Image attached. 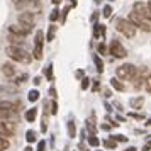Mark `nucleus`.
<instances>
[{"mask_svg": "<svg viewBox=\"0 0 151 151\" xmlns=\"http://www.w3.org/2000/svg\"><path fill=\"white\" fill-rule=\"evenodd\" d=\"M143 104H144L143 97H134V99H131V100H129L131 109H141V107H143Z\"/></svg>", "mask_w": 151, "mask_h": 151, "instance_id": "aec40b11", "label": "nucleus"}, {"mask_svg": "<svg viewBox=\"0 0 151 151\" xmlns=\"http://www.w3.org/2000/svg\"><path fill=\"white\" fill-rule=\"evenodd\" d=\"M127 117H132V119H136V121H143L144 119V114H137V112H129Z\"/></svg>", "mask_w": 151, "mask_h": 151, "instance_id": "72a5a7b5", "label": "nucleus"}, {"mask_svg": "<svg viewBox=\"0 0 151 151\" xmlns=\"http://www.w3.org/2000/svg\"><path fill=\"white\" fill-rule=\"evenodd\" d=\"M42 46H44V32L37 31L36 37H34V51H32L36 60H41L42 58Z\"/></svg>", "mask_w": 151, "mask_h": 151, "instance_id": "39448f33", "label": "nucleus"}, {"mask_svg": "<svg viewBox=\"0 0 151 151\" xmlns=\"http://www.w3.org/2000/svg\"><path fill=\"white\" fill-rule=\"evenodd\" d=\"M148 70L146 68H141V70H137V73L136 76L132 78V85H134V88L136 90H141L143 87H146V80H148Z\"/></svg>", "mask_w": 151, "mask_h": 151, "instance_id": "0eeeda50", "label": "nucleus"}, {"mask_svg": "<svg viewBox=\"0 0 151 151\" xmlns=\"http://www.w3.org/2000/svg\"><path fill=\"white\" fill-rule=\"evenodd\" d=\"M37 151H46V141H39L37 143Z\"/></svg>", "mask_w": 151, "mask_h": 151, "instance_id": "79ce46f5", "label": "nucleus"}, {"mask_svg": "<svg viewBox=\"0 0 151 151\" xmlns=\"http://www.w3.org/2000/svg\"><path fill=\"white\" fill-rule=\"evenodd\" d=\"M32 82H34V85H39V83H41V78H39V76H36Z\"/></svg>", "mask_w": 151, "mask_h": 151, "instance_id": "603ef678", "label": "nucleus"}, {"mask_svg": "<svg viewBox=\"0 0 151 151\" xmlns=\"http://www.w3.org/2000/svg\"><path fill=\"white\" fill-rule=\"evenodd\" d=\"M148 7H150V9H151V0H150V2H148Z\"/></svg>", "mask_w": 151, "mask_h": 151, "instance_id": "680f3d73", "label": "nucleus"}, {"mask_svg": "<svg viewBox=\"0 0 151 151\" xmlns=\"http://www.w3.org/2000/svg\"><path fill=\"white\" fill-rule=\"evenodd\" d=\"M88 144L95 148V146H99V144H100V139H99L95 134H92V136H88Z\"/></svg>", "mask_w": 151, "mask_h": 151, "instance_id": "c756f323", "label": "nucleus"}, {"mask_svg": "<svg viewBox=\"0 0 151 151\" xmlns=\"http://www.w3.org/2000/svg\"><path fill=\"white\" fill-rule=\"evenodd\" d=\"M92 82H93V85H92V90L97 93V92H99V87H100V82H99L97 78H95V80H92Z\"/></svg>", "mask_w": 151, "mask_h": 151, "instance_id": "a19ab883", "label": "nucleus"}, {"mask_svg": "<svg viewBox=\"0 0 151 151\" xmlns=\"http://www.w3.org/2000/svg\"><path fill=\"white\" fill-rule=\"evenodd\" d=\"M146 90H148V93H151V73L148 75V80H146Z\"/></svg>", "mask_w": 151, "mask_h": 151, "instance_id": "37998d69", "label": "nucleus"}, {"mask_svg": "<svg viewBox=\"0 0 151 151\" xmlns=\"http://www.w3.org/2000/svg\"><path fill=\"white\" fill-rule=\"evenodd\" d=\"M104 34H105V26L104 24H95L93 26V37L100 39V37H104Z\"/></svg>", "mask_w": 151, "mask_h": 151, "instance_id": "a211bd4d", "label": "nucleus"}, {"mask_svg": "<svg viewBox=\"0 0 151 151\" xmlns=\"http://www.w3.org/2000/svg\"><path fill=\"white\" fill-rule=\"evenodd\" d=\"M9 141L5 139V137H0V151H5V150H9Z\"/></svg>", "mask_w": 151, "mask_h": 151, "instance_id": "2f4dec72", "label": "nucleus"}, {"mask_svg": "<svg viewBox=\"0 0 151 151\" xmlns=\"http://www.w3.org/2000/svg\"><path fill=\"white\" fill-rule=\"evenodd\" d=\"M104 146H105L107 150H116L117 148V141L116 139H112V137H110V139H105V141H104Z\"/></svg>", "mask_w": 151, "mask_h": 151, "instance_id": "bb28decb", "label": "nucleus"}, {"mask_svg": "<svg viewBox=\"0 0 151 151\" xmlns=\"http://www.w3.org/2000/svg\"><path fill=\"white\" fill-rule=\"evenodd\" d=\"M42 73L46 75V78H48L49 82H53V80H55V76H53V65H51V63L48 65V68L42 70Z\"/></svg>", "mask_w": 151, "mask_h": 151, "instance_id": "b1692460", "label": "nucleus"}, {"mask_svg": "<svg viewBox=\"0 0 151 151\" xmlns=\"http://www.w3.org/2000/svg\"><path fill=\"white\" fill-rule=\"evenodd\" d=\"M37 2H39V0H37Z\"/></svg>", "mask_w": 151, "mask_h": 151, "instance_id": "338daca9", "label": "nucleus"}, {"mask_svg": "<svg viewBox=\"0 0 151 151\" xmlns=\"http://www.w3.org/2000/svg\"><path fill=\"white\" fill-rule=\"evenodd\" d=\"M49 19H51V22H56L58 19H60V10H58V9H55V10L51 12V15H49Z\"/></svg>", "mask_w": 151, "mask_h": 151, "instance_id": "f704fd0d", "label": "nucleus"}, {"mask_svg": "<svg viewBox=\"0 0 151 151\" xmlns=\"http://www.w3.org/2000/svg\"><path fill=\"white\" fill-rule=\"evenodd\" d=\"M104 17H105V19H109L110 15H112V7H110V5H105V7H104Z\"/></svg>", "mask_w": 151, "mask_h": 151, "instance_id": "e433bc0d", "label": "nucleus"}, {"mask_svg": "<svg viewBox=\"0 0 151 151\" xmlns=\"http://www.w3.org/2000/svg\"><path fill=\"white\" fill-rule=\"evenodd\" d=\"M68 136L71 137V139L76 136V126H75L73 121H68Z\"/></svg>", "mask_w": 151, "mask_h": 151, "instance_id": "a878e982", "label": "nucleus"}, {"mask_svg": "<svg viewBox=\"0 0 151 151\" xmlns=\"http://www.w3.org/2000/svg\"><path fill=\"white\" fill-rule=\"evenodd\" d=\"M55 34H56V26H55V24H51L49 29H48V34H46V41L51 42L53 39H55Z\"/></svg>", "mask_w": 151, "mask_h": 151, "instance_id": "4be33fe9", "label": "nucleus"}, {"mask_svg": "<svg viewBox=\"0 0 151 151\" xmlns=\"http://www.w3.org/2000/svg\"><path fill=\"white\" fill-rule=\"evenodd\" d=\"M71 7H76V0H71Z\"/></svg>", "mask_w": 151, "mask_h": 151, "instance_id": "13d9d810", "label": "nucleus"}, {"mask_svg": "<svg viewBox=\"0 0 151 151\" xmlns=\"http://www.w3.org/2000/svg\"><path fill=\"white\" fill-rule=\"evenodd\" d=\"M26 121H27V122H34L36 121V117H37V109H36V107H32V109H29L27 112H26Z\"/></svg>", "mask_w": 151, "mask_h": 151, "instance_id": "412c9836", "label": "nucleus"}, {"mask_svg": "<svg viewBox=\"0 0 151 151\" xmlns=\"http://www.w3.org/2000/svg\"><path fill=\"white\" fill-rule=\"evenodd\" d=\"M93 2H95V4H100V2H102V0H93Z\"/></svg>", "mask_w": 151, "mask_h": 151, "instance_id": "052dcab7", "label": "nucleus"}, {"mask_svg": "<svg viewBox=\"0 0 151 151\" xmlns=\"http://www.w3.org/2000/svg\"><path fill=\"white\" fill-rule=\"evenodd\" d=\"M90 82H92V80H90L88 76H83L82 78V90H87L90 87Z\"/></svg>", "mask_w": 151, "mask_h": 151, "instance_id": "473e14b6", "label": "nucleus"}, {"mask_svg": "<svg viewBox=\"0 0 151 151\" xmlns=\"http://www.w3.org/2000/svg\"><path fill=\"white\" fill-rule=\"evenodd\" d=\"M104 97H105V99L112 97V92H110V90H105V92H104Z\"/></svg>", "mask_w": 151, "mask_h": 151, "instance_id": "8fccbe9b", "label": "nucleus"}, {"mask_svg": "<svg viewBox=\"0 0 151 151\" xmlns=\"http://www.w3.org/2000/svg\"><path fill=\"white\" fill-rule=\"evenodd\" d=\"M9 41L12 44H17V46H22L24 44V36L14 34V32H9Z\"/></svg>", "mask_w": 151, "mask_h": 151, "instance_id": "6ab92c4d", "label": "nucleus"}, {"mask_svg": "<svg viewBox=\"0 0 151 151\" xmlns=\"http://www.w3.org/2000/svg\"><path fill=\"white\" fill-rule=\"evenodd\" d=\"M27 99H29V102H37L39 100V92L37 90H31L27 93Z\"/></svg>", "mask_w": 151, "mask_h": 151, "instance_id": "cd10ccee", "label": "nucleus"}, {"mask_svg": "<svg viewBox=\"0 0 151 151\" xmlns=\"http://www.w3.org/2000/svg\"><path fill=\"white\" fill-rule=\"evenodd\" d=\"M110 2H114V0H110Z\"/></svg>", "mask_w": 151, "mask_h": 151, "instance_id": "e2e57ef3", "label": "nucleus"}, {"mask_svg": "<svg viewBox=\"0 0 151 151\" xmlns=\"http://www.w3.org/2000/svg\"><path fill=\"white\" fill-rule=\"evenodd\" d=\"M15 117V112H10V110H2L0 109V121H7V119H12Z\"/></svg>", "mask_w": 151, "mask_h": 151, "instance_id": "5701e85b", "label": "nucleus"}, {"mask_svg": "<svg viewBox=\"0 0 151 151\" xmlns=\"http://www.w3.org/2000/svg\"><path fill=\"white\" fill-rule=\"evenodd\" d=\"M97 19H99V12H93V15H92V22H97Z\"/></svg>", "mask_w": 151, "mask_h": 151, "instance_id": "3c124183", "label": "nucleus"}, {"mask_svg": "<svg viewBox=\"0 0 151 151\" xmlns=\"http://www.w3.org/2000/svg\"><path fill=\"white\" fill-rule=\"evenodd\" d=\"M0 109H2V110H10V112H15V114H19V110H21V102L0 100Z\"/></svg>", "mask_w": 151, "mask_h": 151, "instance_id": "f8f14e48", "label": "nucleus"}, {"mask_svg": "<svg viewBox=\"0 0 151 151\" xmlns=\"http://www.w3.org/2000/svg\"><path fill=\"white\" fill-rule=\"evenodd\" d=\"M114 105H116V107H117V110H124V109H122V105H121V104H119V102H114Z\"/></svg>", "mask_w": 151, "mask_h": 151, "instance_id": "864d4df0", "label": "nucleus"}, {"mask_svg": "<svg viewBox=\"0 0 151 151\" xmlns=\"http://www.w3.org/2000/svg\"><path fill=\"white\" fill-rule=\"evenodd\" d=\"M124 151H136V148H134V146H129L127 150H124Z\"/></svg>", "mask_w": 151, "mask_h": 151, "instance_id": "5fc2aeb1", "label": "nucleus"}, {"mask_svg": "<svg viewBox=\"0 0 151 151\" xmlns=\"http://www.w3.org/2000/svg\"><path fill=\"white\" fill-rule=\"evenodd\" d=\"M132 10H134L137 15H141V17H144L146 21H150V22H151V9L148 7V4H143V2H136V4H134V7H132Z\"/></svg>", "mask_w": 151, "mask_h": 151, "instance_id": "1a4fd4ad", "label": "nucleus"}, {"mask_svg": "<svg viewBox=\"0 0 151 151\" xmlns=\"http://www.w3.org/2000/svg\"><path fill=\"white\" fill-rule=\"evenodd\" d=\"M97 49H99V53H100V55H105V53H107V48H105V44H104L102 41L99 42V46H97Z\"/></svg>", "mask_w": 151, "mask_h": 151, "instance_id": "58836bf2", "label": "nucleus"}, {"mask_svg": "<svg viewBox=\"0 0 151 151\" xmlns=\"http://www.w3.org/2000/svg\"><path fill=\"white\" fill-rule=\"evenodd\" d=\"M110 87L117 92H124L126 90V85L121 82V78H110Z\"/></svg>", "mask_w": 151, "mask_h": 151, "instance_id": "f3484780", "label": "nucleus"}, {"mask_svg": "<svg viewBox=\"0 0 151 151\" xmlns=\"http://www.w3.org/2000/svg\"><path fill=\"white\" fill-rule=\"evenodd\" d=\"M68 12H70V7L63 9V12H61V24H65V22H66V15H68Z\"/></svg>", "mask_w": 151, "mask_h": 151, "instance_id": "4c0bfd02", "label": "nucleus"}, {"mask_svg": "<svg viewBox=\"0 0 151 151\" xmlns=\"http://www.w3.org/2000/svg\"><path fill=\"white\" fill-rule=\"evenodd\" d=\"M36 139H37V137H36V132L32 129H29L27 132H26V141H27V143H36Z\"/></svg>", "mask_w": 151, "mask_h": 151, "instance_id": "c85d7f7f", "label": "nucleus"}, {"mask_svg": "<svg viewBox=\"0 0 151 151\" xmlns=\"http://www.w3.org/2000/svg\"><path fill=\"white\" fill-rule=\"evenodd\" d=\"M19 22L21 24H29V26H34L36 24V15L31 12V10H26L19 15Z\"/></svg>", "mask_w": 151, "mask_h": 151, "instance_id": "ddd939ff", "label": "nucleus"}, {"mask_svg": "<svg viewBox=\"0 0 151 151\" xmlns=\"http://www.w3.org/2000/svg\"><path fill=\"white\" fill-rule=\"evenodd\" d=\"M31 31H32V26L21 24V22H19V26H10L9 27V32H14V34H19V36H27L31 34Z\"/></svg>", "mask_w": 151, "mask_h": 151, "instance_id": "9b49d317", "label": "nucleus"}, {"mask_svg": "<svg viewBox=\"0 0 151 151\" xmlns=\"http://www.w3.org/2000/svg\"><path fill=\"white\" fill-rule=\"evenodd\" d=\"M49 95L53 97V99H56V88H55V87H51V88H49Z\"/></svg>", "mask_w": 151, "mask_h": 151, "instance_id": "49530a36", "label": "nucleus"}, {"mask_svg": "<svg viewBox=\"0 0 151 151\" xmlns=\"http://www.w3.org/2000/svg\"><path fill=\"white\" fill-rule=\"evenodd\" d=\"M26 80H27V75H26V73H22L21 76H15V78H14V83H15V85H21V83H24Z\"/></svg>", "mask_w": 151, "mask_h": 151, "instance_id": "7c9ffc66", "label": "nucleus"}, {"mask_svg": "<svg viewBox=\"0 0 151 151\" xmlns=\"http://www.w3.org/2000/svg\"><path fill=\"white\" fill-rule=\"evenodd\" d=\"M110 127H112L110 124H100V129H104V131H109Z\"/></svg>", "mask_w": 151, "mask_h": 151, "instance_id": "de8ad7c7", "label": "nucleus"}, {"mask_svg": "<svg viewBox=\"0 0 151 151\" xmlns=\"http://www.w3.org/2000/svg\"><path fill=\"white\" fill-rule=\"evenodd\" d=\"M51 114H53V116H56V114H58V102H56V100H53V102H51Z\"/></svg>", "mask_w": 151, "mask_h": 151, "instance_id": "ea45409f", "label": "nucleus"}, {"mask_svg": "<svg viewBox=\"0 0 151 151\" xmlns=\"http://www.w3.org/2000/svg\"><path fill=\"white\" fill-rule=\"evenodd\" d=\"M2 73L5 76H9V78H14L17 75V68H15L14 63H4L2 65Z\"/></svg>", "mask_w": 151, "mask_h": 151, "instance_id": "2eb2a0df", "label": "nucleus"}, {"mask_svg": "<svg viewBox=\"0 0 151 151\" xmlns=\"http://www.w3.org/2000/svg\"><path fill=\"white\" fill-rule=\"evenodd\" d=\"M109 53L112 56H116V58H126V56H127L126 48H124L122 44H121V41H117V39H112V41H110Z\"/></svg>", "mask_w": 151, "mask_h": 151, "instance_id": "423d86ee", "label": "nucleus"}, {"mask_svg": "<svg viewBox=\"0 0 151 151\" xmlns=\"http://www.w3.org/2000/svg\"><path fill=\"white\" fill-rule=\"evenodd\" d=\"M75 76H76V78H78V80H82L83 76H85V71H83V70H76Z\"/></svg>", "mask_w": 151, "mask_h": 151, "instance_id": "c03bdc74", "label": "nucleus"}, {"mask_svg": "<svg viewBox=\"0 0 151 151\" xmlns=\"http://www.w3.org/2000/svg\"><path fill=\"white\" fill-rule=\"evenodd\" d=\"M85 151H88V150H85Z\"/></svg>", "mask_w": 151, "mask_h": 151, "instance_id": "0e129e2a", "label": "nucleus"}, {"mask_svg": "<svg viewBox=\"0 0 151 151\" xmlns=\"http://www.w3.org/2000/svg\"><path fill=\"white\" fill-rule=\"evenodd\" d=\"M144 124H146V126H151V117H150V119H148V121H146Z\"/></svg>", "mask_w": 151, "mask_h": 151, "instance_id": "4d7b16f0", "label": "nucleus"}, {"mask_svg": "<svg viewBox=\"0 0 151 151\" xmlns=\"http://www.w3.org/2000/svg\"><path fill=\"white\" fill-rule=\"evenodd\" d=\"M85 129L88 131L90 134H95L97 132V116L93 114V112H92L90 117L85 121Z\"/></svg>", "mask_w": 151, "mask_h": 151, "instance_id": "4468645a", "label": "nucleus"}, {"mask_svg": "<svg viewBox=\"0 0 151 151\" xmlns=\"http://www.w3.org/2000/svg\"><path fill=\"white\" fill-rule=\"evenodd\" d=\"M5 53L9 55L10 60L19 61V63H31V60H32V56L29 55L22 46H17V44H10V46L5 49Z\"/></svg>", "mask_w": 151, "mask_h": 151, "instance_id": "f257e3e1", "label": "nucleus"}, {"mask_svg": "<svg viewBox=\"0 0 151 151\" xmlns=\"http://www.w3.org/2000/svg\"><path fill=\"white\" fill-rule=\"evenodd\" d=\"M93 61H95L97 71H99V73H102V71H104V61L100 60V56H99V55H93Z\"/></svg>", "mask_w": 151, "mask_h": 151, "instance_id": "393cba45", "label": "nucleus"}, {"mask_svg": "<svg viewBox=\"0 0 151 151\" xmlns=\"http://www.w3.org/2000/svg\"><path fill=\"white\" fill-rule=\"evenodd\" d=\"M116 73H117V78H121V80H132L137 73V68L131 63H124L116 70Z\"/></svg>", "mask_w": 151, "mask_h": 151, "instance_id": "f03ea898", "label": "nucleus"}, {"mask_svg": "<svg viewBox=\"0 0 151 151\" xmlns=\"http://www.w3.org/2000/svg\"><path fill=\"white\" fill-rule=\"evenodd\" d=\"M15 134V122L14 121H2L0 122V136L12 137Z\"/></svg>", "mask_w": 151, "mask_h": 151, "instance_id": "6e6552de", "label": "nucleus"}, {"mask_svg": "<svg viewBox=\"0 0 151 151\" xmlns=\"http://www.w3.org/2000/svg\"><path fill=\"white\" fill-rule=\"evenodd\" d=\"M61 2H63V0H53V4H55V5H60Z\"/></svg>", "mask_w": 151, "mask_h": 151, "instance_id": "6e6d98bb", "label": "nucleus"}, {"mask_svg": "<svg viewBox=\"0 0 151 151\" xmlns=\"http://www.w3.org/2000/svg\"><path fill=\"white\" fill-rule=\"evenodd\" d=\"M143 151H151V139H150V141H148V143H146V144L143 146Z\"/></svg>", "mask_w": 151, "mask_h": 151, "instance_id": "a18cd8bd", "label": "nucleus"}, {"mask_svg": "<svg viewBox=\"0 0 151 151\" xmlns=\"http://www.w3.org/2000/svg\"><path fill=\"white\" fill-rule=\"evenodd\" d=\"M99 151H102V150H99Z\"/></svg>", "mask_w": 151, "mask_h": 151, "instance_id": "69168bd1", "label": "nucleus"}, {"mask_svg": "<svg viewBox=\"0 0 151 151\" xmlns=\"http://www.w3.org/2000/svg\"><path fill=\"white\" fill-rule=\"evenodd\" d=\"M112 139H116L117 143H126L127 141V136H122V134H116V136H110Z\"/></svg>", "mask_w": 151, "mask_h": 151, "instance_id": "c9c22d12", "label": "nucleus"}, {"mask_svg": "<svg viewBox=\"0 0 151 151\" xmlns=\"http://www.w3.org/2000/svg\"><path fill=\"white\" fill-rule=\"evenodd\" d=\"M104 107H105V110H107V112H112V110H114V109H112V105H110V104H107V102L104 104Z\"/></svg>", "mask_w": 151, "mask_h": 151, "instance_id": "09e8293b", "label": "nucleus"}, {"mask_svg": "<svg viewBox=\"0 0 151 151\" xmlns=\"http://www.w3.org/2000/svg\"><path fill=\"white\" fill-rule=\"evenodd\" d=\"M14 5L15 9H21V10H31L32 12V9H39L37 5V0H14Z\"/></svg>", "mask_w": 151, "mask_h": 151, "instance_id": "9d476101", "label": "nucleus"}, {"mask_svg": "<svg viewBox=\"0 0 151 151\" xmlns=\"http://www.w3.org/2000/svg\"><path fill=\"white\" fill-rule=\"evenodd\" d=\"M129 21L136 26V27H139L141 31H144V32H151V22L146 21L144 17H141V15H137L134 10L129 14Z\"/></svg>", "mask_w": 151, "mask_h": 151, "instance_id": "20e7f679", "label": "nucleus"}, {"mask_svg": "<svg viewBox=\"0 0 151 151\" xmlns=\"http://www.w3.org/2000/svg\"><path fill=\"white\" fill-rule=\"evenodd\" d=\"M19 92V85H0V93H12L15 95Z\"/></svg>", "mask_w": 151, "mask_h": 151, "instance_id": "dca6fc26", "label": "nucleus"}, {"mask_svg": "<svg viewBox=\"0 0 151 151\" xmlns=\"http://www.w3.org/2000/svg\"><path fill=\"white\" fill-rule=\"evenodd\" d=\"M24 151H32V148H31V146H27V148H26Z\"/></svg>", "mask_w": 151, "mask_h": 151, "instance_id": "bf43d9fd", "label": "nucleus"}, {"mask_svg": "<svg viewBox=\"0 0 151 151\" xmlns=\"http://www.w3.org/2000/svg\"><path fill=\"white\" fill-rule=\"evenodd\" d=\"M116 27H117V31H119L121 34H124L126 37H134V34H136V26H134L129 19H119L117 24H116Z\"/></svg>", "mask_w": 151, "mask_h": 151, "instance_id": "7ed1b4c3", "label": "nucleus"}]
</instances>
